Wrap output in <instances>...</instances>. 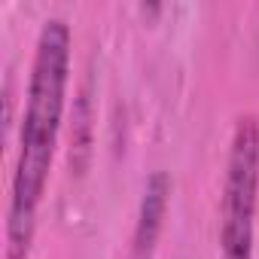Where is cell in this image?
Returning <instances> with one entry per match:
<instances>
[{
  "label": "cell",
  "instance_id": "6da1fadb",
  "mask_svg": "<svg viewBox=\"0 0 259 259\" xmlns=\"http://www.w3.org/2000/svg\"><path fill=\"white\" fill-rule=\"evenodd\" d=\"M70 73V28L61 19H49L37 40V55L28 82L25 119L19 162L13 174L10 217H7V259H28L37 210L46 192L61 116H64V92Z\"/></svg>",
  "mask_w": 259,
  "mask_h": 259
},
{
  "label": "cell",
  "instance_id": "7a4b0ae2",
  "mask_svg": "<svg viewBox=\"0 0 259 259\" xmlns=\"http://www.w3.org/2000/svg\"><path fill=\"white\" fill-rule=\"evenodd\" d=\"M259 189V125L241 119L232 138L223 210H220V244L226 259H250L253 250V217Z\"/></svg>",
  "mask_w": 259,
  "mask_h": 259
},
{
  "label": "cell",
  "instance_id": "3957f363",
  "mask_svg": "<svg viewBox=\"0 0 259 259\" xmlns=\"http://www.w3.org/2000/svg\"><path fill=\"white\" fill-rule=\"evenodd\" d=\"M168 192H171V183L168 177L159 171L150 177L147 189H144V201H141V217H138V232H135V247L141 256H147L162 232V220H165V210H168Z\"/></svg>",
  "mask_w": 259,
  "mask_h": 259
}]
</instances>
